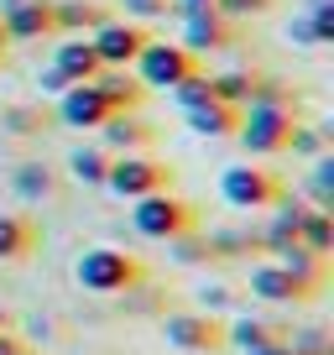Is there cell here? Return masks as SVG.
<instances>
[{
  "label": "cell",
  "instance_id": "6da1fadb",
  "mask_svg": "<svg viewBox=\"0 0 334 355\" xmlns=\"http://www.w3.org/2000/svg\"><path fill=\"white\" fill-rule=\"evenodd\" d=\"M131 225H136V235L167 245V241H178V235L199 230V204L173 193V189L146 193V199H131Z\"/></svg>",
  "mask_w": 334,
  "mask_h": 355
},
{
  "label": "cell",
  "instance_id": "7a4b0ae2",
  "mask_svg": "<svg viewBox=\"0 0 334 355\" xmlns=\"http://www.w3.org/2000/svg\"><path fill=\"white\" fill-rule=\"evenodd\" d=\"M73 277L84 293H105V298H115V293H131L136 282H146V266L136 261L131 251H121V245H94V251L78 256Z\"/></svg>",
  "mask_w": 334,
  "mask_h": 355
},
{
  "label": "cell",
  "instance_id": "3957f363",
  "mask_svg": "<svg viewBox=\"0 0 334 355\" xmlns=\"http://www.w3.org/2000/svg\"><path fill=\"white\" fill-rule=\"evenodd\" d=\"M288 193V183H282V173L277 167H267V162H235V167H225L220 173V199L230 204V209H272V204Z\"/></svg>",
  "mask_w": 334,
  "mask_h": 355
},
{
  "label": "cell",
  "instance_id": "277c9868",
  "mask_svg": "<svg viewBox=\"0 0 334 355\" xmlns=\"http://www.w3.org/2000/svg\"><path fill=\"white\" fill-rule=\"evenodd\" d=\"M292 125H298V110H288V105H245L240 125H235V141L251 157H277V152H288Z\"/></svg>",
  "mask_w": 334,
  "mask_h": 355
},
{
  "label": "cell",
  "instance_id": "5b68a950",
  "mask_svg": "<svg viewBox=\"0 0 334 355\" xmlns=\"http://www.w3.org/2000/svg\"><path fill=\"white\" fill-rule=\"evenodd\" d=\"M173 167L162 162V157H146V152H121L110 157V173H105V189L115 193V199H146V193H162L173 189Z\"/></svg>",
  "mask_w": 334,
  "mask_h": 355
},
{
  "label": "cell",
  "instance_id": "8992f818",
  "mask_svg": "<svg viewBox=\"0 0 334 355\" xmlns=\"http://www.w3.org/2000/svg\"><path fill=\"white\" fill-rule=\"evenodd\" d=\"M193 68H204V63H199L183 42H157V37H152V42L136 53L131 73L141 78V89H173V84H183Z\"/></svg>",
  "mask_w": 334,
  "mask_h": 355
},
{
  "label": "cell",
  "instance_id": "52a82bcc",
  "mask_svg": "<svg viewBox=\"0 0 334 355\" xmlns=\"http://www.w3.org/2000/svg\"><path fill=\"white\" fill-rule=\"evenodd\" d=\"M178 16H183V37H178V42L188 47L193 58L225 53V47L240 42V26H235L230 16H220L214 6H188V11H178Z\"/></svg>",
  "mask_w": 334,
  "mask_h": 355
},
{
  "label": "cell",
  "instance_id": "ba28073f",
  "mask_svg": "<svg viewBox=\"0 0 334 355\" xmlns=\"http://www.w3.org/2000/svg\"><path fill=\"white\" fill-rule=\"evenodd\" d=\"M162 334H167L173 350H188V355L230 350V345H225V324L209 319V313H173V319H162Z\"/></svg>",
  "mask_w": 334,
  "mask_h": 355
},
{
  "label": "cell",
  "instance_id": "9c48e42d",
  "mask_svg": "<svg viewBox=\"0 0 334 355\" xmlns=\"http://www.w3.org/2000/svg\"><path fill=\"white\" fill-rule=\"evenodd\" d=\"M89 42H94V53H100L105 68H131L136 53L152 42V32H146L141 21H115V16H110L105 26H94V32H89Z\"/></svg>",
  "mask_w": 334,
  "mask_h": 355
},
{
  "label": "cell",
  "instance_id": "30bf717a",
  "mask_svg": "<svg viewBox=\"0 0 334 355\" xmlns=\"http://www.w3.org/2000/svg\"><path fill=\"white\" fill-rule=\"evenodd\" d=\"M110 115L115 110L105 105V94L94 89V78L89 84H68L63 94H58V121H63L68 131H100Z\"/></svg>",
  "mask_w": 334,
  "mask_h": 355
},
{
  "label": "cell",
  "instance_id": "8fae6325",
  "mask_svg": "<svg viewBox=\"0 0 334 355\" xmlns=\"http://www.w3.org/2000/svg\"><path fill=\"white\" fill-rule=\"evenodd\" d=\"M0 26L11 42H42V37H53V0H6Z\"/></svg>",
  "mask_w": 334,
  "mask_h": 355
},
{
  "label": "cell",
  "instance_id": "7c38bea8",
  "mask_svg": "<svg viewBox=\"0 0 334 355\" xmlns=\"http://www.w3.org/2000/svg\"><path fill=\"white\" fill-rule=\"evenodd\" d=\"M251 293L267 303H308L319 288L308 277H298V272H288V266H277V261H261V266H251Z\"/></svg>",
  "mask_w": 334,
  "mask_h": 355
},
{
  "label": "cell",
  "instance_id": "4fadbf2b",
  "mask_svg": "<svg viewBox=\"0 0 334 355\" xmlns=\"http://www.w3.org/2000/svg\"><path fill=\"white\" fill-rule=\"evenodd\" d=\"M100 131H105V152H110V157H121V152H146V146L157 141V125H152V121H141V110H121V115H110Z\"/></svg>",
  "mask_w": 334,
  "mask_h": 355
},
{
  "label": "cell",
  "instance_id": "5bb4252c",
  "mask_svg": "<svg viewBox=\"0 0 334 355\" xmlns=\"http://www.w3.org/2000/svg\"><path fill=\"white\" fill-rule=\"evenodd\" d=\"M94 89L105 94V105H110L115 115L146 105V89H141V78H136L131 68H100V73H94Z\"/></svg>",
  "mask_w": 334,
  "mask_h": 355
},
{
  "label": "cell",
  "instance_id": "9a60e30c",
  "mask_svg": "<svg viewBox=\"0 0 334 355\" xmlns=\"http://www.w3.org/2000/svg\"><path fill=\"white\" fill-rule=\"evenodd\" d=\"M105 21H110V6H100V0H58L53 6V32L68 37H89Z\"/></svg>",
  "mask_w": 334,
  "mask_h": 355
},
{
  "label": "cell",
  "instance_id": "2e32d148",
  "mask_svg": "<svg viewBox=\"0 0 334 355\" xmlns=\"http://www.w3.org/2000/svg\"><path fill=\"white\" fill-rule=\"evenodd\" d=\"M53 68H63L68 73V84H89L94 73H100V53H94V42L89 37H68V42H58V53H53Z\"/></svg>",
  "mask_w": 334,
  "mask_h": 355
},
{
  "label": "cell",
  "instance_id": "e0dca14e",
  "mask_svg": "<svg viewBox=\"0 0 334 355\" xmlns=\"http://www.w3.org/2000/svg\"><path fill=\"white\" fill-rule=\"evenodd\" d=\"M37 241H42V230H37V220H26V214H0V261H26V256L37 251Z\"/></svg>",
  "mask_w": 334,
  "mask_h": 355
},
{
  "label": "cell",
  "instance_id": "ac0fdd59",
  "mask_svg": "<svg viewBox=\"0 0 334 355\" xmlns=\"http://www.w3.org/2000/svg\"><path fill=\"white\" fill-rule=\"evenodd\" d=\"M183 121H188L193 136H235V125H240V110L225 100H209V105H193V110H183Z\"/></svg>",
  "mask_w": 334,
  "mask_h": 355
},
{
  "label": "cell",
  "instance_id": "d6986e66",
  "mask_svg": "<svg viewBox=\"0 0 334 355\" xmlns=\"http://www.w3.org/2000/svg\"><path fill=\"white\" fill-rule=\"evenodd\" d=\"M225 345H235V350H245V355H256V350L282 345V329H272L267 319H235V324H225Z\"/></svg>",
  "mask_w": 334,
  "mask_h": 355
},
{
  "label": "cell",
  "instance_id": "ffe728a7",
  "mask_svg": "<svg viewBox=\"0 0 334 355\" xmlns=\"http://www.w3.org/2000/svg\"><path fill=\"white\" fill-rule=\"evenodd\" d=\"M277 266H288V272H298V277H308L313 288H324V272H329V266H324V256H313L308 245L303 241H288V245H277Z\"/></svg>",
  "mask_w": 334,
  "mask_h": 355
},
{
  "label": "cell",
  "instance_id": "44dd1931",
  "mask_svg": "<svg viewBox=\"0 0 334 355\" xmlns=\"http://www.w3.org/2000/svg\"><path fill=\"white\" fill-rule=\"evenodd\" d=\"M209 89H214V100H225V105H235V110H245V105H251V89H256V73H251V68L209 73Z\"/></svg>",
  "mask_w": 334,
  "mask_h": 355
},
{
  "label": "cell",
  "instance_id": "7402d4cb",
  "mask_svg": "<svg viewBox=\"0 0 334 355\" xmlns=\"http://www.w3.org/2000/svg\"><path fill=\"white\" fill-rule=\"evenodd\" d=\"M298 241L308 245L313 256H329L334 251V220H329V209H303L298 214Z\"/></svg>",
  "mask_w": 334,
  "mask_h": 355
},
{
  "label": "cell",
  "instance_id": "603a6c76",
  "mask_svg": "<svg viewBox=\"0 0 334 355\" xmlns=\"http://www.w3.org/2000/svg\"><path fill=\"white\" fill-rule=\"evenodd\" d=\"M68 173H73L78 183H89V189H105V173H110V152H105V146H78V152L68 157Z\"/></svg>",
  "mask_w": 334,
  "mask_h": 355
},
{
  "label": "cell",
  "instance_id": "cb8c5ba5",
  "mask_svg": "<svg viewBox=\"0 0 334 355\" xmlns=\"http://www.w3.org/2000/svg\"><path fill=\"white\" fill-rule=\"evenodd\" d=\"M167 94H173V105H178V110H193V105H209V100H214L209 73H204V68H193V73L183 78V84H173Z\"/></svg>",
  "mask_w": 334,
  "mask_h": 355
},
{
  "label": "cell",
  "instance_id": "d4e9b609",
  "mask_svg": "<svg viewBox=\"0 0 334 355\" xmlns=\"http://www.w3.org/2000/svg\"><path fill=\"white\" fill-rule=\"evenodd\" d=\"M53 189H58V178L47 173L42 162H21V167H16V193H26V199H47Z\"/></svg>",
  "mask_w": 334,
  "mask_h": 355
},
{
  "label": "cell",
  "instance_id": "484cf974",
  "mask_svg": "<svg viewBox=\"0 0 334 355\" xmlns=\"http://www.w3.org/2000/svg\"><path fill=\"white\" fill-rule=\"evenodd\" d=\"M277 0H214V11L230 16V21H245V16H267Z\"/></svg>",
  "mask_w": 334,
  "mask_h": 355
},
{
  "label": "cell",
  "instance_id": "4316f807",
  "mask_svg": "<svg viewBox=\"0 0 334 355\" xmlns=\"http://www.w3.org/2000/svg\"><path fill=\"white\" fill-rule=\"evenodd\" d=\"M167 245H173V256H178V261H214V256H209V241H204L199 230L178 235V241H167Z\"/></svg>",
  "mask_w": 334,
  "mask_h": 355
},
{
  "label": "cell",
  "instance_id": "83f0119b",
  "mask_svg": "<svg viewBox=\"0 0 334 355\" xmlns=\"http://www.w3.org/2000/svg\"><path fill=\"white\" fill-rule=\"evenodd\" d=\"M288 152H298V157H324V131L292 125V141H288Z\"/></svg>",
  "mask_w": 334,
  "mask_h": 355
},
{
  "label": "cell",
  "instance_id": "f1b7e54d",
  "mask_svg": "<svg viewBox=\"0 0 334 355\" xmlns=\"http://www.w3.org/2000/svg\"><path fill=\"white\" fill-rule=\"evenodd\" d=\"M121 11L136 16V21H152V16H167V11H173V0H121Z\"/></svg>",
  "mask_w": 334,
  "mask_h": 355
},
{
  "label": "cell",
  "instance_id": "f546056e",
  "mask_svg": "<svg viewBox=\"0 0 334 355\" xmlns=\"http://www.w3.org/2000/svg\"><path fill=\"white\" fill-rule=\"evenodd\" d=\"M313 193H319V199H329V193H334V157L329 152H324L319 167H313Z\"/></svg>",
  "mask_w": 334,
  "mask_h": 355
},
{
  "label": "cell",
  "instance_id": "4dcf8cb0",
  "mask_svg": "<svg viewBox=\"0 0 334 355\" xmlns=\"http://www.w3.org/2000/svg\"><path fill=\"white\" fill-rule=\"evenodd\" d=\"M37 84H42V94H63V89H68V73H63V68H53V63H47L42 73H37Z\"/></svg>",
  "mask_w": 334,
  "mask_h": 355
},
{
  "label": "cell",
  "instance_id": "1f68e13d",
  "mask_svg": "<svg viewBox=\"0 0 334 355\" xmlns=\"http://www.w3.org/2000/svg\"><path fill=\"white\" fill-rule=\"evenodd\" d=\"M6 125H11V131H37V125H42V115H32V110H21V105H16V110L6 115Z\"/></svg>",
  "mask_w": 334,
  "mask_h": 355
},
{
  "label": "cell",
  "instance_id": "d6a6232c",
  "mask_svg": "<svg viewBox=\"0 0 334 355\" xmlns=\"http://www.w3.org/2000/svg\"><path fill=\"white\" fill-rule=\"evenodd\" d=\"M32 345L21 340V334H11V329H0V355H26Z\"/></svg>",
  "mask_w": 334,
  "mask_h": 355
},
{
  "label": "cell",
  "instance_id": "836d02e7",
  "mask_svg": "<svg viewBox=\"0 0 334 355\" xmlns=\"http://www.w3.org/2000/svg\"><path fill=\"white\" fill-rule=\"evenodd\" d=\"M292 42H319V37H313V26H308V16H298V21H292Z\"/></svg>",
  "mask_w": 334,
  "mask_h": 355
},
{
  "label": "cell",
  "instance_id": "e575fe53",
  "mask_svg": "<svg viewBox=\"0 0 334 355\" xmlns=\"http://www.w3.org/2000/svg\"><path fill=\"white\" fill-rule=\"evenodd\" d=\"M199 298H204V303H209V309H220V303H230V293H225V288H204V293H199Z\"/></svg>",
  "mask_w": 334,
  "mask_h": 355
},
{
  "label": "cell",
  "instance_id": "d590c367",
  "mask_svg": "<svg viewBox=\"0 0 334 355\" xmlns=\"http://www.w3.org/2000/svg\"><path fill=\"white\" fill-rule=\"evenodd\" d=\"M256 355H298V350H292V345L282 340V345H272V350H256Z\"/></svg>",
  "mask_w": 334,
  "mask_h": 355
},
{
  "label": "cell",
  "instance_id": "8d00e7d4",
  "mask_svg": "<svg viewBox=\"0 0 334 355\" xmlns=\"http://www.w3.org/2000/svg\"><path fill=\"white\" fill-rule=\"evenodd\" d=\"M188 6H214V0H173V11H188Z\"/></svg>",
  "mask_w": 334,
  "mask_h": 355
},
{
  "label": "cell",
  "instance_id": "74e56055",
  "mask_svg": "<svg viewBox=\"0 0 334 355\" xmlns=\"http://www.w3.org/2000/svg\"><path fill=\"white\" fill-rule=\"evenodd\" d=\"M6 47H11V37H6V26H0V58H6Z\"/></svg>",
  "mask_w": 334,
  "mask_h": 355
},
{
  "label": "cell",
  "instance_id": "f35d334b",
  "mask_svg": "<svg viewBox=\"0 0 334 355\" xmlns=\"http://www.w3.org/2000/svg\"><path fill=\"white\" fill-rule=\"evenodd\" d=\"M0 329H11V313H6V309H0Z\"/></svg>",
  "mask_w": 334,
  "mask_h": 355
},
{
  "label": "cell",
  "instance_id": "ab89813d",
  "mask_svg": "<svg viewBox=\"0 0 334 355\" xmlns=\"http://www.w3.org/2000/svg\"><path fill=\"white\" fill-rule=\"evenodd\" d=\"M26 355H32V350H26Z\"/></svg>",
  "mask_w": 334,
  "mask_h": 355
}]
</instances>
